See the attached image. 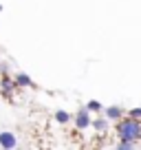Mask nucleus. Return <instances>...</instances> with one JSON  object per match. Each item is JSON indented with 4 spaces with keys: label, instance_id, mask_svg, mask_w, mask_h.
Listing matches in <instances>:
<instances>
[{
    "label": "nucleus",
    "instance_id": "1",
    "mask_svg": "<svg viewBox=\"0 0 141 150\" xmlns=\"http://www.w3.org/2000/svg\"><path fill=\"white\" fill-rule=\"evenodd\" d=\"M117 130H119V137H121V139H128V141L141 139V124L137 122V119H123L117 126Z\"/></svg>",
    "mask_w": 141,
    "mask_h": 150
},
{
    "label": "nucleus",
    "instance_id": "2",
    "mask_svg": "<svg viewBox=\"0 0 141 150\" xmlns=\"http://www.w3.org/2000/svg\"><path fill=\"white\" fill-rule=\"evenodd\" d=\"M16 144H18V141H16V137L11 135V132H0V146H2V148H13Z\"/></svg>",
    "mask_w": 141,
    "mask_h": 150
},
{
    "label": "nucleus",
    "instance_id": "3",
    "mask_svg": "<svg viewBox=\"0 0 141 150\" xmlns=\"http://www.w3.org/2000/svg\"><path fill=\"white\" fill-rule=\"evenodd\" d=\"M75 124H77V128H86L90 124V119H88V115L86 112H80L77 115V119H75Z\"/></svg>",
    "mask_w": 141,
    "mask_h": 150
},
{
    "label": "nucleus",
    "instance_id": "4",
    "mask_svg": "<svg viewBox=\"0 0 141 150\" xmlns=\"http://www.w3.org/2000/svg\"><path fill=\"white\" fill-rule=\"evenodd\" d=\"M16 84L18 86H31V77L24 75V73H20V75H16Z\"/></svg>",
    "mask_w": 141,
    "mask_h": 150
},
{
    "label": "nucleus",
    "instance_id": "5",
    "mask_svg": "<svg viewBox=\"0 0 141 150\" xmlns=\"http://www.w3.org/2000/svg\"><path fill=\"white\" fill-rule=\"evenodd\" d=\"M106 115H108L110 119H119V117H121V108H119V106H110L108 110H106Z\"/></svg>",
    "mask_w": 141,
    "mask_h": 150
},
{
    "label": "nucleus",
    "instance_id": "6",
    "mask_svg": "<svg viewBox=\"0 0 141 150\" xmlns=\"http://www.w3.org/2000/svg\"><path fill=\"white\" fill-rule=\"evenodd\" d=\"M55 119H57L60 124H66L70 117H68V112H64V110H57V112H55Z\"/></svg>",
    "mask_w": 141,
    "mask_h": 150
},
{
    "label": "nucleus",
    "instance_id": "7",
    "mask_svg": "<svg viewBox=\"0 0 141 150\" xmlns=\"http://www.w3.org/2000/svg\"><path fill=\"white\" fill-rule=\"evenodd\" d=\"M93 126L97 128V130H104V128H106V122H104V119H97V122H93Z\"/></svg>",
    "mask_w": 141,
    "mask_h": 150
},
{
    "label": "nucleus",
    "instance_id": "8",
    "mask_svg": "<svg viewBox=\"0 0 141 150\" xmlns=\"http://www.w3.org/2000/svg\"><path fill=\"white\" fill-rule=\"evenodd\" d=\"M88 108H90V110H99L102 106H99V102H90V104H88Z\"/></svg>",
    "mask_w": 141,
    "mask_h": 150
},
{
    "label": "nucleus",
    "instance_id": "9",
    "mask_svg": "<svg viewBox=\"0 0 141 150\" xmlns=\"http://www.w3.org/2000/svg\"><path fill=\"white\" fill-rule=\"evenodd\" d=\"M130 115H132V117H141V108H132Z\"/></svg>",
    "mask_w": 141,
    "mask_h": 150
}]
</instances>
